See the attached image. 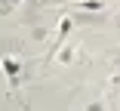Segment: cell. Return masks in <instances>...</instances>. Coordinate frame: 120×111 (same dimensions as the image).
I'll return each instance as SVG.
<instances>
[{
	"instance_id": "6da1fadb",
	"label": "cell",
	"mask_w": 120,
	"mask_h": 111,
	"mask_svg": "<svg viewBox=\"0 0 120 111\" xmlns=\"http://www.w3.org/2000/svg\"><path fill=\"white\" fill-rule=\"evenodd\" d=\"M3 68H6V74L12 77V83H19V80H15V77H19V65H15L12 59H3Z\"/></svg>"
},
{
	"instance_id": "7a4b0ae2",
	"label": "cell",
	"mask_w": 120,
	"mask_h": 111,
	"mask_svg": "<svg viewBox=\"0 0 120 111\" xmlns=\"http://www.w3.org/2000/svg\"><path fill=\"white\" fill-rule=\"evenodd\" d=\"M83 9H102V3H99V0H86V3H80Z\"/></svg>"
}]
</instances>
